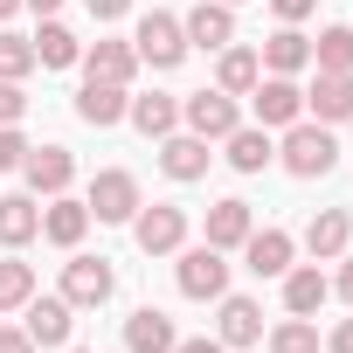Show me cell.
<instances>
[{
  "label": "cell",
  "instance_id": "6da1fadb",
  "mask_svg": "<svg viewBox=\"0 0 353 353\" xmlns=\"http://www.w3.org/2000/svg\"><path fill=\"white\" fill-rule=\"evenodd\" d=\"M277 166H284V173H298V181H319V173H332V166H339L332 125H319V118L284 125V139H277Z\"/></svg>",
  "mask_w": 353,
  "mask_h": 353
},
{
  "label": "cell",
  "instance_id": "7a4b0ae2",
  "mask_svg": "<svg viewBox=\"0 0 353 353\" xmlns=\"http://www.w3.org/2000/svg\"><path fill=\"white\" fill-rule=\"evenodd\" d=\"M173 256H181V263H173V284H181V298L215 305V298L229 291V256H222V250H208V243H181Z\"/></svg>",
  "mask_w": 353,
  "mask_h": 353
},
{
  "label": "cell",
  "instance_id": "3957f363",
  "mask_svg": "<svg viewBox=\"0 0 353 353\" xmlns=\"http://www.w3.org/2000/svg\"><path fill=\"white\" fill-rule=\"evenodd\" d=\"M132 56L152 63V70H181V63H188V28H181V14H166V8L139 14V28H132Z\"/></svg>",
  "mask_w": 353,
  "mask_h": 353
},
{
  "label": "cell",
  "instance_id": "277c9868",
  "mask_svg": "<svg viewBox=\"0 0 353 353\" xmlns=\"http://www.w3.org/2000/svg\"><path fill=\"white\" fill-rule=\"evenodd\" d=\"M181 125L194 132V139H208V145H222L236 125H243V104L229 97V90H194V97H181Z\"/></svg>",
  "mask_w": 353,
  "mask_h": 353
},
{
  "label": "cell",
  "instance_id": "5b68a950",
  "mask_svg": "<svg viewBox=\"0 0 353 353\" xmlns=\"http://www.w3.org/2000/svg\"><path fill=\"white\" fill-rule=\"evenodd\" d=\"M111 291H118V270H111L104 256L70 250V263H63V298H70L77 312H97V305H111Z\"/></svg>",
  "mask_w": 353,
  "mask_h": 353
},
{
  "label": "cell",
  "instance_id": "8992f818",
  "mask_svg": "<svg viewBox=\"0 0 353 353\" xmlns=\"http://www.w3.org/2000/svg\"><path fill=\"white\" fill-rule=\"evenodd\" d=\"M132 243L145 250V256H173L188 243V208H173V201H139V215H132Z\"/></svg>",
  "mask_w": 353,
  "mask_h": 353
},
{
  "label": "cell",
  "instance_id": "52a82bcc",
  "mask_svg": "<svg viewBox=\"0 0 353 353\" xmlns=\"http://www.w3.org/2000/svg\"><path fill=\"white\" fill-rule=\"evenodd\" d=\"M250 111H256V125H263V132H284V125H298V118H305V83H298V77H256Z\"/></svg>",
  "mask_w": 353,
  "mask_h": 353
},
{
  "label": "cell",
  "instance_id": "ba28073f",
  "mask_svg": "<svg viewBox=\"0 0 353 353\" xmlns=\"http://www.w3.org/2000/svg\"><path fill=\"white\" fill-rule=\"evenodd\" d=\"M21 332L35 339V353H56V346H70V332H77V305L56 291V298H28L21 305Z\"/></svg>",
  "mask_w": 353,
  "mask_h": 353
},
{
  "label": "cell",
  "instance_id": "9c48e42d",
  "mask_svg": "<svg viewBox=\"0 0 353 353\" xmlns=\"http://www.w3.org/2000/svg\"><path fill=\"white\" fill-rule=\"evenodd\" d=\"M83 208H90V222H132L139 215V173L104 166L97 181H90V194H83Z\"/></svg>",
  "mask_w": 353,
  "mask_h": 353
},
{
  "label": "cell",
  "instance_id": "30bf717a",
  "mask_svg": "<svg viewBox=\"0 0 353 353\" xmlns=\"http://www.w3.org/2000/svg\"><path fill=\"white\" fill-rule=\"evenodd\" d=\"M21 181H28V194H35V201H49V194H70V181H77V159H70V145H28V159H21Z\"/></svg>",
  "mask_w": 353,
  "mask_h": 353
},
{
  "label": "cell",
  "instance_id": "8fae6325",
  "mask_svg": "<svg viewBox=\"0 0 353 353\" xmlns=\"http://www.w3.org/2000/svg\"><path fill=\"white\" fill-rule=\"evenodd\" d=\"M215 339H222V346H263V305L222 291V298H215Z\"/></svg>",
  "mask_w": 353,
  "mask_h": 353
},
{
  "label": "cell",
  "instance_id": "7c38bea8",
  "mask_svg": "<svg viewBox=\"0 0 353 353\" xmlns=\"http://www.w3.org/2000/svg\"><path fill=\"white\" fill-rule=\"evenodd\" d=\"M305 118H319V125L353 118V70H319L305 83Z\"/></svg>",
  "mask_w": 353,
  "mask_h": 353
},
{
  "label": "cell",
  "instance_id": "4fadbf2b",
  "mask_svg": "<svg viewBox=\"0 0 353 353\" xmlns=\"http://www.w3.org/2000/svg\"><path fill=\"white\" fill-rule=\"evenodd\" d=\"M181 28H188V49H229L236 42V8H222V0H194V8L181 14Z\"/></svg>",
  "mask_w": 353,
  "mask_h": 353
},
{
  "label": "cell",
  "instance_id": "5bb4252c",
  "mask_svg": "<svg viewBox=\"0 0 353 353\" xmlns=\"http://www.w3.org/2000/svg\"><path fill=\"white\" fill-rule=\"evenodd\" d=\"M208 159H215V152H208V139H194V132H166V139H159V173H166V181H181V188H188V181H208Z\"/></svg>",
  "mask_w": 353,
  "mask_h": 353
},
{
  "label": "cell",
  "instance_id": "9a60e30c",
  "mask_svg": "<svg viewBox=\"0 0 353 353\" xmlns=\"http://www.w3.org/2000/svg\"><path fill=\"white\" fill-rule=\"evenodd\" d=\"M83 236H90V208H83L77 194H49V201H42V243L83 250Z\"/></svg>",
  "mask_w": 353,
  "mask_h": 353
},
{
  "label": "cell",
  "instance_id": "2e32d148",
  "mask_svg": "<svg viewBox=\"0 0 353 353\" xmlns=\"http://www.w3.org/2000/svg\"><path fill=\"white\" fill-rule=\"evenodd\" d=\"M256 63H263V77H305V70H312V35L277 21V35L256 49Z\"/></svg>",
  "mask_w": 353,
  "mask_h": 353
},
{
  "label": "cell",
  "instance_id": "e0dca14e",
  "mask_svg": "<svg viewBox=\"0 0 353 353\" xmlns=\"http://www.w3.org/2000/svg\"><path fill=\"white\" fill-rule=\"evenodd\" d=\"M346 243H353V215H346V208H319V215L305 222V250H312V263H339Z\"/></svg>",
  "mask_w": 353,
  "mask_h": 353
},
{
  "label": "cell",
  "instance_id": "ac0fdd59",
  "mask_svg": "<svg viewBox=\"0 0 353 353\" xmlns=\"http://www.w3.org/2000/svg\"><path fill=\"white\" fill-rule=\"evenodd\" d=\"M325 298H332V277H325L319 263H291V270H284V312H291V319H319Z\"/></svg>",
  "mask_w": 353,
  "mask_h": 353
},
{
  "label": "cell",
  "instance_id": "d6986e66",
  "mask_svg": "<svg viewBox=\"0 0 353 353\" xmlns=\"http://www.w3.org/2000/svg\"><path fill=\"white\" fill-rule=\"evenodd\" d=\"M173 346H181V332H173V319L159 305H139L125 319V353H173Z\"/></svg>",
  "mask_w": 353,
  "mask_h": 353
},
{
  "label": "cell",
  "instance_id": "ffe728a7",
  "mask_svg": "<svg viewBox=\"0 0 353 353\" xmlns=\"http://www.w3.org/2000/svg\"><path fill=\"white\" fill-rule=\"evenodd\" d=\"M250 229H256L250 201H236V194H229V201H215V208H208V236H201V243L229 256V250H243V243H250Z\"/></svg>",
  "mask_w": 353,
  "mask_h": 353
},
{
  "label": "cell",
  "instance_id": "44dd1931",
  "mask_svg": "<svg viewBox=\"0 0 353 353\" xmlns=\"http://www.w3.org/2000/svg\"><path fill=\"white\" fill-rule=\"evenodd\" d=\"M243 263H250L256 277H284V270L298 263V243H291L284 229H250V243H243Z\"/></svg>",
  "mask_w": 353,
  "mask_h": 353
},
{
  "label": "cell",
  "instance_id": "7402d4cb",
  "mask_svg": "<svg viewBox=\"0 0 353 353\" xmlns=\"http://www.w3.org/2000/svg\"><path fill=\"white\" fill-rule=\"evenodd\" d=\"M42 236V201L35 194H0V250H28Z\"/></svg>",
  "mask_w": 353,
  "mask_h": 353
},
{
  "label": "cell",
  "instance_id": "603a6c76",
  "mask_svg": "<svg viewBox=\"0 0 353 353\" xmlns=\"http://www.w3.org/2000/svg\"><path fill=\"white\" fill-rule=\"evenodd\" d=\"M256 77H263V63H256V49H250V42H229V49H215V90H229V97H250V90H256Z\"/></svg>",
  "mask_w": 353,
  "mask_h": 353
},
{
  "label": "cell",
  "instance_id": "cb8c5ba5",
  "mask_svg": "<svg viewBox=\"0 0 353 353\" xmlns=\"http://www.w3.org/2000/svg\"><path fill=\"white\" fill-rule=\"evenodd\" d=\"M125 104H132V97H125V83H97V77H83V90H77V118H83V125H97V132H104V125H118V118H125Z\"/></svg>",
  "mask_w": 353,
  "mask_h": 353
},
{
  "label": "cell",
  "instance_id": "d4e9b609",
  "mask_svg": "<svg viewBox=\"0 0 353 353\" xmlns=\"http://www.w3.org/2000/svg\"><path fill=\"white\" fill-rule=\"evenodd\" d=\"M28 42H35V70H70V63H83V42H77V35H70L56 14H49V21H42Z\"/></svg>",
  "mask_w": 353,
  "mask_h": 353
},
{
  "label": "cell",
  "instance_id": "484cf974",
  "mask_svg": "<svg viewBox=\"0 0 353 353\" xmlns=\"http://www.w3.org/2000/svg\"><path fill=\"white\" fill-rule=\"evenodd\" d=\"M83 77H97V83H132V77H139L132 42H90V49H83Z\"/></svg>",
  "mask_w": 353,
  "mask_h": 353
},
{
  "label": "cell",
  "instance_id": "4316f807",
  "mask_svg": "<svg viewBox=\"0 0 353 353\" xmlns=\"http://www.w3.org/2000/svg\"><path fill=\"white\" fill-rule=\"evenodd\" d=\"M222 152H229V166H236V173H263V166L277 159V145H270V132H263V125H236V132L222 139Z\"/></svg>",
  "mask_w": 353,
  "mask_h": 353
},
{
  "label": "cell",
  "instance_id": "83f0119b",
  "mask_svg": "<svg viewBox=\"0 0 353 353\" xmlns=\"http://www.w3.org/2000/svg\"><path fill=\"white\" fill-rule=\"evenodd\" d=\"M125 118H132L145 139H166V132H181V97H166V90L132 97V104H125Z\"/></svg>",
  "mask_w": 353,
  "mask_h": 353
},
{
  "label": "cell",
  "instance_id": "f1b7e54d",
  "mask_svg": "<svg viewBox=\"0 0 353 353\" xmlns=\"http://www.w3.org/2000/svg\"><path fill=\"white\" fill-rule=\"evenodd\" d=\"M28 298H35V263H21L8 250V256H0V312H21Z\"/></svg>",
  "mask_w": 353,
  "mask_h": 353
},
{
  "label": "cell",
  "instance_id": "f546056e",
  "mask_svg": "<svg viewBox=\"0 0 353 353\" xmlns=\"http://www.w3.org/2000/svg\"><path fill=\"white\" fill-rule=\"evenodd\" d=\"M312 70H353V28L332 21L325 35H312Z\"/></svg>",
  "mask_w": 353,
  "mask_h": 353
},
{
  "label": "cell",
  "instance_id": "4dcf8cb0",
  "mask_svg": "<svg viewBox=\"0 0 353 353\" xmlns=\"http://www.w3.org/2000/svg\"><path fill=\"white\" fill-rule=\"evenodd\" d=\"M263 346L270 353H319V319H284V325H270Z\"/></svg>",
  "mask_w": 353,
  "mask_h": 353
},
{
  "label": "cell",
  "instance_id": "1f68e13d",
  "mask_svg": "<svg viewBox=\"0 0 353 353\" xmlns=\"http://www.w3.org/2000/svg\"><path fill=\"white\" fill-rule=\"evenodd\" d=\"M28 70H35V42H28V35H14V28H0V77L21 83Z\"/></svg>",
  "mask_w": 353,
  "mask_h": 353
},
{
  "label": "cell",
  "instance_id": "d6a6232c",
  "mask_svg": "<svg viewBox=\"0 0 353 353\" xmlns=\"http://www.w3.org/2000/svg\"><path fill=\"white\" fill-rule=\"evenodd\" d=\"M21 159H28V139H21V125H0V173H21Z\"/></svg>",
  "mask_w": 353,
  "mask_h": 353
},
{
  "label": "cell",
  "instance_id": "836d02e7",
  "mask_svg": "<svg viewBox=\"0 0 353 353\" xmlns=\"http://www.w3.org/2000/svg\"><path fill=\"white\" fill-rule=\"evenodd\" d=\"M21 111H28V90L0 77V125H21Z\"/></svg>",
  "mask_w": 353,
  "mask_h": 353
},
{
  "label": "cell",
  "instance_id": "e575fe53",
  "mask_svg": "<svg viewBox=\"0 0 353 353\" xmlns=\"http://www.w3.org/2000/svg\"><path fill=\"white\" fill-rule=\"evenodd\" d=\"M312 8H319V0H270V14H277L284 28H298V21H312Z\"/></svg>",
  "mask_w": 353,
  "mask_h": 353
},
{
  "label": "cell",
  "instance_id": "d590c367",
  "mask_svg": "<svg viewBox=\"0 0 353 353\" xmlns=\"http://www.w3.org/2000/svg\"><path fill=\"white\" fill-rule=\"evenodd\" d=\"M90 8V21H118V14H132V0H83Z\"/></svg>",
  "mask_w": 353,
  "mask_h": 353
},
{
  "label": "cell",
  "instance_id": "8d00e7d4",
  "mask_svg": "<svg viewBox=\"0 0 353 353\" xmlns=\"http://www.w3.org/2000/svg\"><path fill=\"white\" fill-rule=\"evenodd\" d=\"M0 353H35V339L21 325H0Z\"/></svg>",
  "mask_w": 353,
  "mask_h": 353
},
{
  "label": "cell",
  "instance_id": "74e56055",
  "mask_svg": "<svg viewBox=\"0 0 353 353\" xmlns=\"http://www.w3.org/2000/svg\"><path fill=\"white\" fill-rule=\"evenodd\" d=\"M325 353H353V319H339V325L325 332Z\"/></svg>",
  "mask_w": 353,
  "mask_h": 353
},
{
  "label": "cell",
  "instance_id": "f35d334b",
  "mask_svg": "<svg viewBox=\"0 0 353 353\" xmlns=\"http://www.w3.org/2000/svg\"><path fill=\"white\" fill-rule=\"evenodd\" d=\"M332 291H339V298L353 305V256H339V277H332Z\"/></svg>",
  "mask_w": 353,
  "mask_h": 353
},
{
  "label": "cell",
  "instance_id": "ab89813d",
  "mask_svg": "<svg viewBox=\"0 0 353 353\" xmlns=\"http://www.w3.org/2000/svg\"><path fill=\"white\" fill-rule=\"evenodd\" d=\"M173 353H229V346H222V339H181Z\"/></svg>",
  "mask_w": 353,
  "mask_h": 353
},
{
  "label": "cell",
  "instance_id": "60d3db41",
  "mask_svg": "<svg viewBox=\"0 0 353 353\" xmlns=\"http://www.w3.org/2000/svg\"><path fill=\"white\" fill-rule=\"evenodd\" d=\"M21 8H35V14L49 21V14H63V0H21Z\"/></svg>",
  "mask_w": 353,
  "mask_h": 353
},
{
  "label": "cell",
  "instance_id": "b9f144b4",
  "mask_svg": "<svg viewBox=\"0 0 353 353\" xmlns=\"http://www.w3.org/2000/svg\"><path fill=\"white\" fill-rule=\"evenodd\" d=\"M14 8H21V0H0V21H8V14H14Z\"/></svg>",
  "mask_w": 353,
  "mask_h": 353
},
{
  "label": "cell",
  "instance_id": "7bdbcfd3",
  "mask_svg": "<svg viewBox=\"0 0 353 353\" xmlns=\"http://www.w3.org/2000/svg\"><path fill=\"white\" fill-rule=\"evenodd\" d=\"M222 8H243V0H222Z\"/></svg>",
  "mask_w": 353,
  "mask_h": 353
},
{
  "label": "cell",
  "instance_id": "ee69618b",
  "mask_svg": "<svg viewBox=\"0 0 353 353\" xmlns=\"http://www.w3.org/2000/svg\"><path fill=\"white\" fill-rule=\"evenodd\" d=\"M70 353H90V346H70Z\"/></svg>",
  "mask_w": 353,
  "mask_h": 353
}]
</instances>
